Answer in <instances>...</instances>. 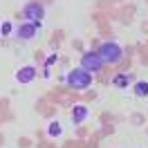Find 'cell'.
<instances>
[{
    "label": "cell",
    "instance_id": "30bf717a",
    "mask_svg": "<svg viewBox=\"0 0 148 148\" xmlns=\"http://www.w3.org/2000/svg\"><path fill=\"white\" fill-rule=\"evenodd\" d=\"M61 132H63V126L58 123V121H52L49 126H47V137H61Z\"/></svg>",
    "mask_w": 148,
    "mask_h": 148
},
{
    "label": "cell",
    "instance_id": "6da1fadb",
    "mask_svg": "<svg viewBox=\"0 0 148 148\" xmlns=\"http://www.w3.org/2000/svg\"><path fill=\"white\" fill-rule=\"evenodd\" d=\"M97 52H99V56H101L103 65H110V67L119 65L121 61L126 58V49H123L117 40H106V43H101Z\"/></svg>",
    "mask_w": 148,
    "mask_h": 148
},
{
    "label": "cell",
    "instance_id": "7a4b0ae2",
    "mask_svg": "<svg viewBox=\"0 0 148 148\" xmlns=\"http://www.w3.org/2000/svg\"><path fill=\"white\" fill-rule=\"evenodd\" d=\"M20 14H23L25 23H32V25H36L38 29L43 27V18H45V7H43V2H38V0H29V2L23 5Z\"/></svg>",
    "mask_w": 148,
    "mask_h": 148
},
{
    "label": "cell",
    "instance_id": "8fae6325",
    "mask_svg": "<svg viewBox=\"0 0 148 148\" xmlns=\"http://www.w3.org/2000/svg\"><path fill=\"white\" fill-rule=\"evenodd\" d=\"M0 32H2V34H9V32H11V25H9V23H2V25H0Z\"/></svg>",
    "mask_w": 148,
    "mask_h": 148
},
{
    "label": "cell",
    "instance_id": "5b68a950",
    "mask_svg": "<svg viewBox=\"0 0 148 148\" xmlns=\"http://www.w3.org/2000/svg\"><path fill=\"white\" fill-rule=\"evenodd\" d=\"M36 29L38 27H36V25H32V23H20L14 34H16L18 40H32V38L36 36Z\"/></svg>",
    "mask_w": 148,
    "mask_h": 148
},
{
    "label": "cell",
    "instance_id": "277c9868",
    "mask_svg": "<svg viewBox=\"0 0 148 148\" xmlns=\"http://www.w3.org/2000/svg\"><path fill=\"white\" fill-rule=\"evenodd\" d=\"M81 67L88 70L90 74H99L101 67H103V61H101V56H99V52H94V49L83 52V56H81Z\"/></svg>",
    "mask_w": 148,
    "mask_h": 148
},
{
    "label": "cell",
    "instance_id": "9c48e42d",
    "mask_svg": "<svg viewBox=\"0 0 148 148\" xmlns=\"http://www.w3.org/2000/svg\"><path fill=\"white\" fill-rule=\"evenodd\" d=\"M132 92L137 94L139 99L148 97V81H135V88H132Z\"/></svg>",
    "mask_w": 148,
    "mask_h": 148
},
{
    "label": "cell",
    "instance_id": "52a82bcc",
    "mask_svg": "<svg viewBox=\"0 0 148 148\" xmlns=\"http://www.w3.org/2000/svg\"><path fill=\"white\" fill-rule=\"evenodd\" d=\"M72 123H83L88 117H90V110H88V106H83V103H76L72 108Z\"/></svg>",
    "mask_w": 148,
    "mask_h": 148
},
{
    "label": "cell",
    "instance_id": "ba28073f",
    "mask_svg": "<svg viewBox=\"0 0 148 148\" xmlns=\"http://www.w3.org/2000/svg\"><path fill=\"white\" fill-rule=\"evenodd\" d=\"M132 81H135V76L130 72H121V74H117V76L112 79V85H114V88H128Z\"/></svg>",
    "mask_w": 148,
    "mask_h": 148
},
{
    "label": "cell",
    "instance_id": "8992f818",
    "mask_svg": "<svg viewBox=\"0 0 148 148\" xmlns=\"http://www.w3.org/2000/svg\"><path fill=\"white\" fill-rule=\"evenodd\" d=\"M36 67L34 65H25V67H20L18 72H16V81L18 83H32L34 79H36Z\"/></svg>",
    "mask_w": 148,
    "mask_h": 148
},
{
    "label": "cell",
    "instance_id": "3957f363",
    "mask_svg": "<svg viewBox=\"0 0 148 148\" xmlns=\"http://www.w3.org/2000/svg\"><path fill=\"white\" fill-rule=\"evenodd\" d=\"M65 83L70 85L72 90H88L92 85V74L83 70V67H74L65 74Z\"/></svg>",
    "mask_w": 148,
    "mask_h": 148
}]
</instances>
